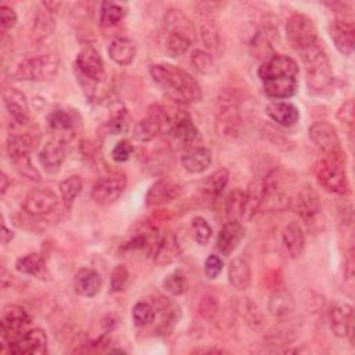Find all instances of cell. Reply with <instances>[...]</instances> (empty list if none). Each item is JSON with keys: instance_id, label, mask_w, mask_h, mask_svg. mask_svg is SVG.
I'll return each instance as SVG.
<instances>
[{"instance_id": "obj_1", "label": "cell", "mask_w": 355, "mask_h": 355, "mask_svg": "<svg viewBox=\"0 0 355 355\" xmlns=\"http://www.w3.org/2000/svg\"><path fill=\"white\" fill-rule=\"evenodd\" d=\"M153 80L173 101L191 105L201 100L202 92L198 82L184 69L172 64H155L150 67Z\"/></svg>"}, {"instance_id": "obj_2", "label": "cell", "mask_w": 355, "mask_h": 355, "mask_svg": "<svg viewBox=\"0 0 355 355\" xmlns=\"http://www.w3.org/2000/svg\"><path fill=\"white\" fill-rule=\"evenodd\" d=\"M165 50L171 57L184 54L196 40V29L186 14L179 8H171L165 14Z\"/></svg>"}, {"instance_id": "obj_3", "label": "cell", "mask_w": 355, "mask_h": 355, "mask_svg": "<svg viewBox=\"0 0 355 355\" xmlns=\"http://www.w3.org/2000/svg\"><path fill=\"white\" fill-rule=\"evenodd\" d=\"M298 53L305 67L308 89L313 93H322L327 90L331 86L334 76L330 61L319 42Z\"/></svg>"}, {"instance_id": "obj_4", "label": "cell", "mask_w": 355, "mask_h": 355, "mask_svg": "<svg viewBox=\"0 0 355 355\" xmlns=\"http://www.w3.org/2000/svg\"><path fill=\"white\" fill-rule=\"evenodd\" d=\"M313 175L318 183L329 193L338 196H348L351 193L345 171V157L322 154L313 164Z\"/></svg>"}, {"instance_id": "obj_5", "label": "cell", "mask_w": 355, "mask_h": 355, "mask_svg": "<svg viewBox=\"0 0 355 355\" xmlns=\"http://www.w3.org/2000/svg\"><path fill=\"white\" fill-rule=\"evenodd\" d=\"M216 130L220 136L237 137L243 133V116L239 97L230 90H220L216 98Z\"/></svg>"}, {"instance_id": "obj_6", "label": "cell", "mask_w": 355, "mask_h": 355, "mask_svg": "<svg viewBox=\"0 0 355 355\" xmlns=\"http://www.w3.org/2000/svg\"><path fill=\"white\" fill-rule=\"evenodd\" d=\"M60 68V58L53 53L24 58L15 68V78L19 80L43 82L53 79Z\"/></svg>"}, {"instance_id": "obj_7", "label": "cell", "mask_w": 355, "mask_h": 355, "mask_svg": "<svg viewBox=\"0 0 355 355\" xmlns=\"http://www.w3.org/2000/svg\"><path fill=\"white\" fill-rule=\"evenodd\" d=\"M171 126L172 115H169L164 107L154 104L148 108L147 116L136 123L133 136L136 140L148 141L159 133H171Z\"/></svg>"}, {"instance_id": "obj_8", "label": "cell", "mask_w": 355, "mask_h": 355, "mask_svg": "<svg viewBox=\"0 0 355 355\" xmlns=\"http://www.w3.org/2000/svg\"><path fill=\"white\" fill-rule=\"evenodd\" d=\"M286 33L290 44L297 51L318 43V29L312 18L302 12H295L287 19Z\"/></svg>"}, {"instance_id": "obj_9", "label": "cell", "mask_w": 355, "mask_h": 355, "mask_svg": "<svg viewBox=\"0 0 355 355\" xmlns=\"http://www.w3.org/2000/svg\"><path fill=\"white\" fill-rule=\"evenodd\" d=\"M75 67L78 69L80 79L90 83L92 89L96 85L101 83L105 78V68H104L103 58L100 53L92 46H87L78 53L75 60Z\"/></svg>"}, {"instance_id": "obj_10", "label": "cell", "mask_w": 355, "mask_h": 355, "mask_svg": "<svg viewBox=\"0 0 355 355\" xmlns=\"http://www.w3.org/2000/svg\"><path fill=\"white\" fill-rule=\"evenodd\" d=\"M31 324V318L26 311L18 305H7L3 308L0 327H1V338L7 344L21 337L28 331V326Z\"/></svg>"}, {"instance_id": "obj_11", "label": "cell", "mask_w": 355, "mask_h": 355, "mask_svg": "<svg viewBox=\"0 0 355 355\" xmlns=\"http://www.w3.org/2000/svg\"><path fill=\"white\" fill-rule=\"evenodd\" d=\"M309 137L313 141V144L320 150L322 154L345 157L340 137L333 125L327 122H315L309 128Z\"/></svg>"}, {"instance_id": "obj_12", "label": "cell", "mask_w": 355, "mask_h": 355, "mask_svg": "<svg viewBox=\"0 0 355 355\" xmlns=\"http://www.w3.org/2000/svg\"><path fill=\"white\" fill-rule=\"evenodd\" d=\"M126 176L123 173H111L100 178L92 187V198L94 202L108 205L115 202L125 191Z\"/></svg>"}, {"instance_id": "obj_13", "label": "cell", "mask_w": 355, "mask_h": 355, "mask_svg": "<svg viewBox=\"0 0 355 355\" xmlns=\"http://www.w3.org/2000/svg\"><path fill=\"white\" fill-rule=\"evenodd\" d=\"M297 73L298 64L284 54H272L258 68V76L262 82L280 78H295Z\"/></svg>"}, {"instance_id": "obj_14", "label": "cell", "mask_w": 355, "mask_h": 355, "mask_svg": "<svg viewBox=\"0 0 355 355\" xmlns=\"http://www.w3.org/2000/svg\"><path fill=\"white\" fill-rule=\"evenodd\" d=\"M58 204L57 194L50 189H33L31 190L22 202L24 211L29 216H44L51 214Z\"/></svg>"}, {"instance_id": "obj_15", "label": "cell", "mask_w": 355, "mask_h": 355, "mask_svg": "<svg viewBox=\"0 0 355 355\" xmlns=\"http://www.w3.org/2000/svg\"><path fill=\"white\" fill-rule=\"evenodd\" d=\"M329 320L334 336L354 341V309L348 302H336L330 309Z\"/></svg>"}, {"instance_id": "obj_16", "label": "cell", "mask_w": 355, "mask_h": 355, "mask_svg": "<svg viewBox=\"0 0 355 355\" xmlns=\"http://www.w3.org/2000/svg\"><path fill=\"white\" fill-rule=\"evenodd\" d=\"M330 37L336 46V49L344 54L351 55L354 53V44H355V28L351 18H336L331 21L329 26Z\"/></svg>"}, {"instance_id": "obj_17", "label": "cell", "mask_w": 355, "mask_h": 355, "mask_svg": "<svg viewBox=\"0 0 355 355\" xmlns=\"http://www.w3.org/2000/svg\"><path fill=\"white\" fill-rule=\"evenodd\" d=\"M68 153V140L62 137H55L49 140L39 153V162L43 169L49 173H55L60 171Z\"/></svg>"}, {"instance_id": "obj_18", "label": "cell", "mask_w": 355, "mask_h": 355, "mask_svg": "<svg viewBox=\"0 0 355 355\" xmlns=\"http://www.w3.org/2000/svg\"><path fill=\"white\" fill-rule=\"evenodd\" d=\"M3 103L14 126H24L29 122L28 101L21 90L15 87L6 89L3 92Z\"/></svg>"}, {"instance_id": "obj_19", "label": "cell", "mask_w": 355, "mask_h": 355, "mask_svg": "<svg viewBox=\"0 0 355 355\" xmlns=\"http://www.w3.org/2000/svg\"><path fill=\"white\" fill-rule=\"evenodd\" d=\"M150 252L157 265L165 266L172 263L180 255V245L173 233H164L150 247Z\"/></svg>"}, {"instance_id": "obj_20", "label": "cell", "mask_w": 355, "mask_h": 355, "mask_svg": "<svg viewBox=\"0 0 355 355\" xmlns=\"http://www.w3.org/2000/svg\"><path fill=\"white\" fill-rule=\"evenodd\" d=\"M245 236L244 226L237 219L227 220L219 230L216 237V250L222 255H230Z\"/></svg>"}, {"instance_id": "obj_21", "label": "cell", "mask_w": 355, "mask_h": 355, "mask_svg": "<svg viewBox=\"0 0 355 355\" xmlns=\"http://www.w3.org/2000/svg\"><path fill=\"white\" fill-rule=\"evenodd\" d=\"M46 344H47L46 333L42 329H31L7 345L11 354L26 355V354H35V352L43 351L46 348Z\"/></svg>"}, {"instance_id": "obj_22", "label": "cell", "mask_w": 355, "mask_h": 355, "mask_svg": "<svg viewBox=\"0 0 355 355\" xmlns=\"http://www.w3.org/2000/svg\"><path fill=\"white\" fill-rule=\"evenodd\" d=\"M182 193L180 184L171 180L155 182L146 194L147 207H161L176 200Z\"/></svg>"}, {"instance_id": "obj_23", "label": "cell", "mask_w": 355, "mask_h": 355, "mask_svg": "<svg viewBox=\"0 0 355 355\" xmlns=\"http://www.w3.org/2000/svg\"><path fill=\"white\" fill-rule=\"evenodd\" d=\"M33 137L28 133H10L7 143H6V151L10 158V161L17 166L28 159H31V151L35 147Z\"/></svg>"}, {"instance_id": "obj_24", "label": "cell", "mask_w": 355, "mask_h": 355, "mask_svg": "<svg viewBox=\"0 0 355 355\" xmlns=\"http://www.w3.org/2000/svg\"><path fill=\"white\" fill-rule=\"evenodd\" d=\"M75 291L86 298H92L98 294L101 288V276L93 268H80L73 276Z\"/></svg>"}, {"instance_id": "obj_25", "label": "cell", "mask_w": 355, "mask_h": 355, "mask_svg": "<svg viewBox=\"0 0 355 355\" xmlns=\"http://www.w3.org/2000/svg\"><path fill=\"white\" fill-rule=\"evenodd\" d=\"M282 243L286 254L290 258H297L305 247V236L301 225L297 220L288 222L282 230Z\"/></svg>"}, {"instance_id": "obj_26", "label": "cell", "mask_w": 355, "mask_h": 355, "mask_svg": "<svg viewBox=\"0 0 355 355\" xmlns=\"http://www.w3.org/2000/svg\"><path fill=\"white\" fill-rule=\"evenodd\" d=\"M171 133L183 144L193 143L198 136L197 126L190 114L186 111H178L175 115H172Z\"/></svg>"}, {"instance_id": "obj_27", "label": "cell", "mask_w": 355, "mask_h": 355, "mask_svg": "<svg viewBox=\"0 0 355 355\" xmlns=\"http://www.w3.org/2000/svg\"><path fill=\"white\" fill-rule=\"evenodd\" d=\"M265 111L272 121L284 128L294 126L300 119L298 108L287 101H273L266 105Z\"/></svg>"}, {"instance_id": "obj_28", "label": "cell", "mask_w": 355, "mask_h": 355, "mask_svg": "<svg viewBox=\"0 0 355 355\" xmlns=\"http://www.w3.org/2000/svg\"><path fill=\"white\" fill-rule=\"evenodd\" d=\"M183 168L190 173H201L208 169V166L212 162V153L209 148L200 146L193 147L189 151H186L182 158Z\"/></svg>"}, {"instance_id": "obj_29", "label": "cell", "mask_w": 355, "mask_h": 355, "mask_svg": "<svg viewBox=\"0 0 355 355\" xmlns=\"http://www.w3.org/2000/svg\"><path fill=\"white\" fill-rule=\"evenodd\" d=\"M294 208L301 218L306 220L312 219L320 211V201L318 193L312 187L305 186L298 191L297 198L294 201Z\"/></svg>"}, {"instance_id": "obj_30", "label": "cell", "mask_w": 355, "mask_h": 355, "mask_svg": "<svg viewBox=\"0 0 355 355\" xmlns=\"http://www.w3.org/2000/svg\"><path fill=\"white\" fill-rule=\"evenodd\" d=\"M108 55L118 65H129L136 55V46L128 37H114L108 44Z\"/></svg>"}, {"instance_id": "obj_31", "label": "cell", "mask_w": 355, "mask_h": 355, "mask_svg": "<svg viewBox=\"0 0 355 355\" xmlns=\"http://www.w3.org/2000/svg\"><path fill=\"white\" fill-rule=\"evenodd\" d=\"M263 198V180H254L250 183L248 189L244 191L241 216L251 219L258 211H261Z\"/></svg>"}, {"instance_id": "obj_32", "label": "cell", "mask_w": 355, "mask_h": 355, "mask_svg": "<svg viewBox=\"0 0 355 355\" xmlns=\"http://www.w3.org/2000/svg\"><path fill=\"white\" fill-rule=\"evenodd\" d=\"M229 283L240 291H244L251 284V268L243 258H234L227 268Z\"/></svg>"}, {"instance_id": "obj_33", "label": "cell", "mask_w": 355, "mask_h": 355, "mask_svg": "<svg viewBox=\"0 0 355 355\" xmlns=\"http://www.w3.org/2000/svg\"><path fill=\"white\" fill-rule=\"evenodd\" d=\"M263 92L268 97L282 100L290 98L297 92V79L295 78H280V79H270L265 80Z\"/></svg>"}, {"instance_id": "obj_34", "label": "cell", "mask_w": 355, "mask_h": 355, "mask_svg": "<svg viewBox=\"0 0 355 355\" xmlns=\"http://www.w3.org/2000/svg\"><path fill=\"white\" fill-rule=\"evenodd\" d=\"M295 308L293 295L286 290L275 291L268 302V311L275 318H284L290 315Z\"/></svg>"}, {"instance_id": "obj_35", "label": "cell", "mask_w": 355, "mask_h": 355, "mask_svg": "<svg viewBox=\"0 0 355 355\" xmlns=\"http://www.w3.org/2000/svg\"><path fill=\"white\" fill-rule=\"evenodd\" d=\"M229 183V171L226 168L216 169L204 183V193L209 198H219Z\"/></svg>"}, {"instance_id": "obj_36", "label": "cell", "mask_w": 355, "mask_h": 355, "mask_svg": "<svg viewBox=\"0 0 355 355\" xmlns=\"http://www.w3.org/2000/svg\"><path fill=\"white\" fill-rule=\"evenodd\" d=\"M49 123H50V128L58 135H67L73 130L76 125V118L71 111L60 108L50 115Z\"/></svg>"}, {"instance_id": "obj_37", "label": "cell", "mask_w": 355, "mask_h": 355, "mask_svg": "<svg viewBox=\"0 0 355 355\" xmlns=\"http://www.w3.org/2000/svg\"><path fill=\"white\" fill-rule=\"evenodd\" d=\"M17 272L28 276H37L44 269V259L37 252H29L15 261Z\"/></svg>"}, {"instance_id": "obj_38", "label": "cell", "mask_w": 355, "mask_h": 355, "mask_svg": "<svg viewBox=\"0 0 355 355\" xmlns=\"http://www.w3.org/2000/svg\"><path fill=\"white\" fill-rule=\"evenodd\" d=\"M55 28V21L53 17V12H50L47 8L37 11L35 21H33V28L32 33L37 40L46 39L49 35L53 33Z\"/></svg>"}, {"instance_id": "obj_39", "label": "cell", "mask_w": 355, "mask_h": 355, "mask_svg": "<svg viewBox=\"0 0 355 355\" xmlns=\"http://www.w3.org/2000/svg\"><path fill=\"white\" fill-rule=\"evenodd\" d=\"M200 35L207 49L215 51L219 49V33L216 29V25L211 15H201L200 22Z\"/></svg>"}, {"instance_id": "obj_40", "label": "cell", "mask_w": 355, "mask_h": 355, "mask_svg": "<svg viewBox=\"0 0 355 355\" xmlns=\"http://www.w3.org/2000/svg\"><path fill=\"white\" fill-rule=\"evenodd\" d=\"M126 11L123 10L122 6L116 3H110V1H103L100 4V24L103 26H112L121 22L125 17Z\"/></svg>"}, {"instance_id": "obj_41", "label": "cell", "mask_w": 355, "mask_h": 355, "mask_svg": "<svg viewBox=\"0 0 355 355\" xmlns=\"http://www.w3.org/2000/svg\"><path fill=\"white\" fill-rule=\"evenodd\" d=\"M60 193L61 197L65 202V205H72V202L75 201V198L79 196V193L83 189V182L82 178L78 175H72L64 180L60 182Z\"/></svg>"}, {"instance_id": "obj_42", "label": "cell", "mask_w": 355, "mask_h": 355, "mask_svg": "<svg viewBox=\"0 0 355 355\" xmlns=\"http://www.w3.org/2000/svg\"><path fill=\"white\" fill-rule=\"evenodd\" d=\"M162 288L171 295H180L187 288V280L182 270H173L165 276L162 282Z\"/></svg>"}, {"instance_id": "obj_43", "label": "cell", "mask_w": 355, "mask_h": 355, "mask_svg": "<svg viewBox=\"0 0 355 355\" xmlns=\"http://www.w3.org/2000/svg\"><path fill=\"white\" fill-rule=\"evenodd\" d=\"M132 319L136 326H147L155 319V308L147 301H139L132 308Z\"/></svg>"}, {"instance_id": "obj_44", "label": "cell", "mask_w": 355, "mask_h": 355, "mask_svg": "<svg viewBox=\"0 0 355 355\" xmlns=\"http://www.w3.org/2000/svg\"><path fill=\"white\" fill-rule=\"evenodd\" d=\"M190 227H191V234L194 241L200 245H207L212 236V227L209 226L207 219L202 216H194L191 219Z\"/></svg>"}, {"instance_id": "obj_45", "label": "cell", "mask_w": 355, "mask_h": 355, "mask_svg": "<svg viewBox=\"0 0 355 355\" xmlns=\"http://www.w3.org/2000/svg\"><path fill=\"white\" fill-rule=\"evenodd\" d=\"M190 61L193 64V67L201 72V73H211L212 69H214V60H212V55L205 51V50H201V49H196L190 53Z\"/></svg>"}, {"instance_id": "obj_46", "label": "cell", "mask_w": 355, "mask_h": 355, "mask_svg": "<svg viewBox=\"0 0 355 355\" xmlns=\"http://www.w3.org/2000/svg\"><path fill=\"white\" fill-rule=\"evenodd\" d=\"M129 283V272L125 268V265H116L112 272H111V277H110V287L111 291L114 293H119L123 291L126 288Z\"/></svg>"}, {"instance_id": "obj_47", "label": "cell", "mask_w": 355, "mask_h": 355, "mask_svg": "<svg viewBox=\"0 0 355 355\" xmlns=\"http://www.w3.org/2000/svg\"><path fill=\"white\" fill-rule=\"evenodd\" d=\"M197 309L204 319H212L218 313V301L215 297L207 294L200 300Z\"/></svg>"}, {"instance_id": "obj_48", "label": "cell", "mask_w": 355, "mask_h": 355, "mask_svg": "<svg viewBox=\"0 0 355 355\" xmlns=\"http://www.w3.org/2000/svg\"><path fill=\"white\" fill-rule=\"evenodd\" d=\"M132 154H133V144L129 140H121L112 148L111 157L116 162H125L132 157Z\"/></svg>"}, {"instance_id": "obj_49", "label": "cell", "mask_w": 355, "mask_h": 355, "mask_svg": "<svg viewBox=\"0 0 355 355\" xmlns=\"http://www.w3.org/2000/svg\"><path fill=\"white\" fill-rule=\"evenodd\" d=\"M223 269V261L219 255L211 254L204 262V272L208 279H216Z\"/></svg>"}, {"instance_id": "obj_50", "label": "cell", "mask_w": 355, "mask_h": 355, "mask_svg": "<svg viewBox=\"0 0 355 355\" xmlns=\"http://www.w3.org/2000/svg\"><path fill=\"white\" fill-rule=\"evenodd\" d=\"M108 132L112 135H119L128 129V119H126V112L119 111L112 115V118L108 122Z\"/></svg>"}, {"instance_id": "obj_51", "label": "cell", "mask_w": 355, "mask_h": 355, "mask_svg": "<svg viewBox=\"0 0 355 355\" xmlns=\"http://www.w3.org/2000/svg\"><path fill=\"white\" fill-rule=\"evenodd\" d=\"M337 118L343 125H347L349 128H352L354 125V103L352 100H347L337 112Z\"/></svg>"}, {"instance_id": "obj_52", "label": "cell", "mask_w": 355, "mask_h": 355, "mask_svg": "<svg viewBox=\"0 0 355 355\" xmlns=\"http://www.w3.org/2000/svg\"><path fill=\"white\" fill-rule=\"evenodd\" d=\"M169 154L168 153H157L147 161V168L151 171V173H159V166L165 169L169 165Z\"/></svg>"}, {"instance_id": "obj_53", "label": "cell", "mask_w": 355, "mask_h": 355, "mask_svg": "<svg viewBox=\"0 0 355 355\" xmlns=\"http://www.w3.org/2000/svg\"><path fill=\"white\" fill-rule=\"evenodd\" d=\"M17 22V14L15 11L8 7V6H1L0 7V25L3 28V31H7V29H11Z\"/></svg>"}, {"instance_id": "obj_54", "label": "cell", "mask_w": 355, "mask_h": 355, "mask_svg": "<svg viewBox=\"0 0 355 355\" xmlns=\"http://www.w3.org/2000/svg\"><path fill=\"white\" fill-rule=\"evenodd\" d=\"M12 237H14V233L3 223V226H1V243L7 244L12 240Z\"/></svg>"}, {"instance_id": "obj_55", "label": "cell", "mask_w": 355, "mask_h": 355, "mask_svg": "<svg viewBox=\"0 0 355 355\" xmlns=\"http://www.w3.org/2000/svg\"><path fill=\"white\" fill-rule=\"evenodd\" d=\"M7 187H8V178H7V175L3 172V173H1V187H0V189H1V196H4Z\"/></svg>"}, {"instance_id": "obj_56", "label": "cell", "mask_w": 355, "mask_h": 355, "mask_svg": "<svg viewBox=\"0 0 355 355\" xmlns=\"http://www.w3.org/2000/svg\"><path fill=\"white\" fill-rule=\"evenodd\" d=\"M193 352H225L223 349H215V348H208V349H194Z\"/></svg>"}]
</instances>
